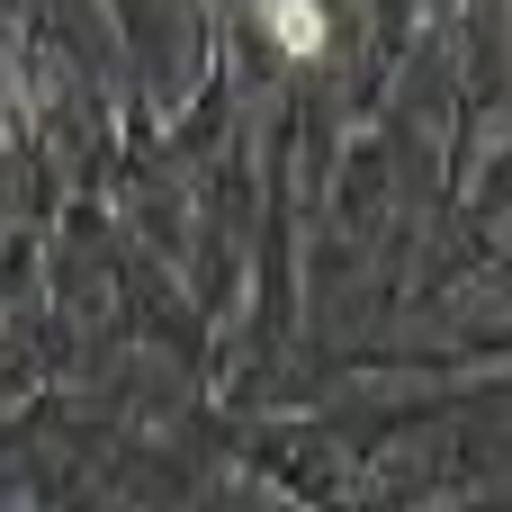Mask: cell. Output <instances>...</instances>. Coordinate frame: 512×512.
Listing matches in <instances>:
<instances>
[{
    "label": "cell",
    "instance_id": "1",
    "mask_svg": "<svg viewBox=\"0 0 512 512\" xmlns=\"http://www.w3.org/2000/svg\"><path fill=\"white\" fill-rule=\"evenodd\" d=\"M261 18H270V36L288 54H324V9L315 0H261Z\"/></svg>",
    "mask_w": 512,
    "mask_h": 512
}]
</instances>
